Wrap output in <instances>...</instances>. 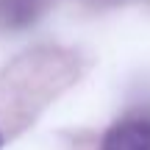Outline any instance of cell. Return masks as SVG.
Here are the masks:
<instances>
[{
  "label": "cell",
  "instance_id": "obj_2",
  "mask_svg": "<svg viewBox=\"0 0 150 150\" xmlns=\"http://www.w3.org/2000/svg\"><path fill=\"white\" fill-rule=\"evenodd\" d=\"M100 150H150V117H125L103 134Z\"/></svg>",
  "mask_w": 150,
  "mask_h": 150
},
{
  "label": "cell",
  "instance_id": "obj_1",
  "mask_svg": "<svg viewBox=\"0 0 150 150\" xmlns=\"http://www.w3.org/2000/svg\"><path fill=\"white\" fill-rule=\"evenodd\" d=\"M81 75L78 56L59 47H36L0 72V147Z\"/></svg>",
  "mask_w": 150,
  "mask_h": 150
}]
</instances>
